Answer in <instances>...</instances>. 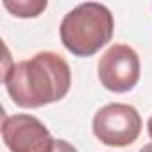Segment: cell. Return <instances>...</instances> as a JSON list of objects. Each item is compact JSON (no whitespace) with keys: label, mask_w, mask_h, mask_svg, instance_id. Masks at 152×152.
Returning a JSON list of instances; mask_svg holds the SVG:
<instances>
[{"label":"cell","mask_w":152,"mask_h":152,"mask_svg":"<svg viewBox=\"0 0 152 152\" xmlns=\"http://www.w3.org/2000/svg\"><path fill=\"white\" fill-rule=\"evenodd\" d=\"M4 84L11 100L25 109H38L63 100L72 86L66 59L43 50L4 70Z\"/></svg>","instance_id":"obj_1"},{"label":"cell","mask_w":152,"mask_h":152,"mask_svg":"<svg viewBox=\"0 0 152 152\" xmlns=\"http://www.w3.org/2000/svg\"><path fill=\"white\" fill-rule=\"evenodd\" d=\"M115 32L111 11L99 2L79 4L64 15L59 25L63 47L77 57H90L106 47Z\"/></svg>","instance_id":"obj_2"},{"label":"cell","mask_w":152,"mask_h":152,"mask_svg":"<svg viewBox=\"0 0 152 152\" xmlns=\"http://www.w3.org/2000/svg\"><path fill=\"white\" fill-rule=\"evenodd\" d=\"M141 116L131 104L113 102L100 107L91 122L95 138L107 147L132 145L141 132Z\"/></svg>","instance_id":"obj_3"},{"label":"cell","mask_w":152,"mask_h":152,"mask_svg":"<svg viewBox=\"0 0 152 152\" xmlns=\"http://www.w3.org/2000/svg\"><path fill=\"white\" fill-rule=\"evenodd\" d=\"M97 73L100 84L113 93L131 91L141 75V63L136 50L125 43L111 45L99 59Z\"/></svg>","instance_id":"obj_4"},{"label":"cell","mask_w":152,"mask_h":152,"mask_svg":"<svg viewBox=\"0 0 152 152\" xmlns=\"http://www.w3.org/2000/svg\"><path fill=\"white\" fill-rule=\"evenodd\" d=\"M2 138L11 152H54L56 145L47 125L27 113L4 116Z\"/></svg>","instance_id":"obj_5"},{"label":"cell","mask_w":152,"mask_h":152,"mask_svg":"<svg viewBox=\"0 0 152 152\" xmlns=\"http://www.w3.org/2000/svg\"><path fill=\"white\" fill-rule=\"evenodd\" d=\"M4 7L16 18H36L47 9V0H4Z\"/></svg>","instance_id":"obj_6"},{"label":"cell","mask_w":152,"mask_h":152,"mask_svg":"<svg viewBox=\"0 0 152 152\" xmlns=\"http://www.w3.org/2000/svg\"><path fill=\"white\" fill-rule=\"evenodd\" d=\"M54 152H79L70 141L66 140H56V145H54Z\"/></svg>","instance_id":"obj_7"},{"label":"cell","mask_w":152,"mask_h":152,"mask_svg":"<svg viewBox=\"0 0 152 152\" xmlns=\"http://www.w3.org/2000/svg\"><path fill=\"white\" fill-rule=\"evenodd\" d=\"M138 152H152V143H147V145H143Z\"/></svg>","instance_id":"obj_8"},{"label":"cell","mask_w":152,"mask_h":152,"mask_svg":"<svg viewBox=\"0 0 152 152\" xmlns=\"http://www.w3.org/2000/svg\"><path fill=\"white\" fill-rule=\"evenodd\" d=\"M147 131H148V136L152 138V115H150V118H148V122H147Z\"/></svg>","instance_id":"obj_9"}]
</instances>
